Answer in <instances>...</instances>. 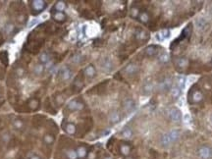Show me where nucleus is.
Returning a JSON list of instances; mask_svg holds the SVG:
<instances>
[{
    "label": "nucleus",
    "mask_w": 212,
    "mask_h": 159,
    "mask_svg": "<svg viewBox=\"0 0 212 159\" xmlns=\"http://www.w3.org/2000/svg\"><path fill=\"white\" fill-rule=\"evenodd\" d=\"M169 118L173 122H180L182 120V113L177 108H172L169 111Z\"/></svg>",
    "instance_id": "nucleus-4"
},
{
    "label": "nucleus",
    "mask_w": 212,
    "mask_h": 159,
    "mask_svg": "<svg viewBox=\"0 0 212 159\" xmlns=\"http://www.w3.org/2000/svg\"><path fill=\"white\" fill-rule=\"evenodd\" d=\"M12 124H13V127L16 129V130H23L24 129V122L19 119V118H16V119L13 120V122H12Z\"/></svg>",
    "instance_id": "nucleus-25"
},
{
    "label": "nucleus",
    "mask_w": 212,
    "mask_h": 159,
    "mask_svg": "<svg viewBox=\"0 0 212 159\" xmlns=\"http://www.w3.org/2000/svg\"><path fill=\"white\" fill-rule=\"evenodd\" d=\"M29 159H41V158H40L38 155H35V154H34V155H32Z\"/></svg>",
    "instance_id": "nucleus-43"
},
{
    "label": "nucleus",
    "mask_w": 212,
    "mask_h": 159,
    "mask_svg": "<svg viewBox=\"0 0 212 159\" xmlns=\"http://www.w3.org/2000/svg\"><path fill=\"white\" fill-rule=\"evenodd\" d=\"M65 131L69 135H75L77 132V127L75 124L73 123H68L67 125L65 126Z\"/></svg>",
    "instance_id": "nucleus-19"
},
{
    "label": "nucleus",
    "mask_w": 212,
    "mask_h": 159,
    "mask_svg": "<svg viewBox=\"0 0 212 159\" xmlns=\"http://www.w3.org/2000/svg\"><path fill=\"white\" fill-rule=\"evenodd\" d=\"M95 74H96V70L92 65H88V66H87L86 69H84V75H86L89 79L94 78Z\"/></svg>",
    "instance_id": "nucleus-14"
},
{
    "label": "nucleus",
    "mask_w": 212,
    "mask_h": 159,
    "mask_svg": "<svg viewBox=\"0 0 212 159\" xmlns=\"http://www.w3.org/2000/svg\"><path fill=\"white\" fill-rule=\"evenodd\" d=\"M103 159H113V158H112L111 156H105V157H104Z\"/></svg>",
    "instance_id": "nucleus-45"
},
{
    "label": "nucleus",
    "mask_w": 212,
    "mask_h": 159,
    "mask_svg": "<svg viewBox=\"0 0 212 159\" xmlns=\"http://www.w3.org/2000/svg\"><path fill=\"white\" fill-rule=\"evenodd\" d=\"M131 151H132V147H131V145L129 144L123 143V144H120V152L124 157L130 156Z\"/></svg>",
    "instance_id": "nucleus-9"
},
{
    "label": "nucleus",
    "mask_w": 212,
    "mask_h": 159,
    "mask_svg": "<svg viewBox=\"0 0 212 159\" xmlns=\"http://www.w3.org/2000/svg\"><path fill=\"white\" fill-rule=\"evenodd\" d=\"M124 159H134V157H133V156H131V155H130V156H127V157H125Z\"/></svg>",
    "instance_id": "nucleus-44"
},
{
    "label": "nucleus",
    "mask_w": 212,
    "mask_h": 159,
    "mask_svg": "<svg viewBox=\"0 0 212 159\" xmlns=\"http://www.w3.org/2000/svg\"><path fill=\"white\" fill-rule=\"evenodd\" d=\"M144 52H145V55L148 56V57L155 56V55L157 54V53H158V47L155 46V45L147 46V48H145Z\"/></svg>",
    "instance_id": "nucleus-11"
},
{
    "label": "nucleus",
    "mask_w": 212,
    "mask_h": 159,
    "mask_svg": "<svg viewBox=\"0 0 212 159\" xmlns=\"http://www.w3.org/2000/svg\"><path fill=\"white\" fill-rule=\"evenodd\" d=\"M14 25L13 24H8V25H6V27H5V32L7 33H12V31H13L14 29Z\"/></svg>",
    "instance_id": "nucleus-38"
},
{
    "label": "nucleus",
    "mask_w": 212,
    "mask_h": 159,
    "mask_svg": "<svg viewBox=\"0 0 212 159\" xmlns=\"http://www.w3.org/2000/svg\"><path fill=\"white\" fill-rule=\"evenodd\" d=\"M169 37H170V32H169L168 29H163V31L157 33L156 38L158 40H164V39L168 38Z\"/></svg>",
    "instance_id": "nucleus-20"
},
{
    "label": "nucleus",
    "mask_w": 212,
    "mask_h": 159,
    "mask_svg": "<svg viewBox=\"0 0 212 159\" xmlns=\"http://www.w3.org/2000/svg\"><path fill=\"white\" fill-rule=\"evenodd\" d=\"M196 27H197L198 29H204L205 27H206V25H207L206 21H205V20L203 19V18H199V19H197V20L196 21Z\"/></svg>",
    "instance_id": "nucleus-34"
},
{
    "label": "nucleus",
    "mask_w": 212,
    "mask_h": 159,
    "mask_svg": "<svg viewBox=\"0 0 212 159\" xmlns=\"http://www.w3.org/2000/svg\"><path fill=\"white\" fill-rule=\"evenodd\" d=\"M65 156L67 159H78L77 151L74 148H68L65 150Z\"/></svg>",
    "instance_id": "nucleus-17"
},
{
    "label": "nucleus",
    "mask_w": 212,
    "mask_h": 159,
    "mask_svg": "<svg viewBox=\"0 0 212 159\" xmlns=\"http://www.w3.org/2000/svg\"><path fill=\"white\" fill-rule=\"evenodd\" d=\"M42 140H43V143H44L45 144H47V145H51V144H53L54 140H55V138H54L53 135H50V134H45V135H43V138H42Z\"/></svg>",
    "instance_id": "nucleus-21"
},
{
    "label": "nucleus",
    "mask_w": 212,
    "mask_h": 159,
    "mask_svg": "<svg viewBox=\"0 0 212 159\" xmlns=\"http://www.w3.org/2000/svg\"><path fill=\"white\" fill-rule=\"evenodd\" d=\"M177 86L180 88V90H184L185 86H186V78L183 76H180L178 77L177 79Z\"/></svg>",
    "instance_id": "nucleus-30"
},
{
    "label": "nucleus",
    "mask_w": 212,
    "mask_h": 159,
    "mask_svg": "<svg viewBox=\"0 0 212 159\" xmlns=\"http://www.w3.org/2000/svg\"><path fill=\"white\" fill-rule=\"evenodd\" d=\"M138 20H140L142 24H147L149 21V15L147 12H141L140 16H138Z\"/></svg>",
    "instance_id": "nucleus-29"
},
{
    "label": "nucleus",
    "mask_w": 212,
    "mask_h": 159,
    "mask_svg": "<svg viewBox=\"0 0 212 159\" xmlns=\"http://www.w3.org/2000/svg\"><path fill=\"white\" fill-rule=\"evenodd\" d=\"M108 120L109 122H110L111 124H117L121 121V115L118 111L114 110V111H111L110 113H109L108 115Z\"/></svg>",
    "instance_id": "nucleus-7"
},
{
    "label": "nucleus",
    "mask_w": 212,
    "mask_h": 159,
    "mask_svg": "<svg viewBox=\"0 0 212 159\" xmlns=\"http://www.w3.org/2000/svg\"><path fill=\"white\" fill-rule=\"evenodd\" d=\"M159 87L161 91H169L172 88V80L170 78H166L160 82Z\"/></svg>",
    "instance_id": "nucleus-10"
},
{
    "label": "nucleus",
    "mask_w": 212,
    "mask_h": 159,
    "mask_svg": "<svg viewBox=\"0 0 212 159\" xmlns=\"http://www.w3.org/2000/svg\"><path fill=\"white\" fill-rule=\"evenodd\" d=\"M81 57H82L81 55H77V56H75L74 58H73V61L76 62V63H79V62H80V61L82 60Z\"/></svg>",
    "instance_id": "nucleus-42"
},
{
    "label": "nucleus",
    "mask_w": 212,
    "mask_h": 159,
    "mask_svg": "<svg viewBox=\"0 0 212 159\" xmlns=\"http://www.w3.org/2000/svg\"><path fill=\"white\" fill-rule=\"evenodd\" d=\"M38 99H35V98H32V99H29V107L31 108L32 110H36L38 107Z\"/></svg>",
    "instance_id": "nucleus-32"
},
{
    "label": "nucleus",
    "mask_w": 212,
    "mask_h": 159,
    "mask_svg": "<svg viewBox=\"0 0 212 159\" xmlns=\"http://www.w3.org/2000/svg\"><path fill=\"white\" fill-rule=\"evenodd\" d=\"M38 60H39V63L44 65V64H47L48 62H49L50 58H49V55H48V53L42 52V53H40L39 56H38Z\"/></svg>",
    "instance_id": "nucleus-23"
},
{
    "label": "nucleus",
    "mask_w": 212,
    "mask_h": 159,
    "mask_svg": "<svg viewBox=\"0 0 212 159\" xmlns=\"http://www.w3.org/2000/svg\"><path fill=\"white\" fill-rule=\"evenodd\" d=\"M88 159H95L96 158V154L94 151H90L88 153V156H87Z\"/></svg>",
    "instance_id": "nucleus-41"
},
{
    "label": "nucleus",
    "mask_w": 212,
    "mask_h": 159,
    "mask_svg": "<svg viewBox=\"0 0 212 159\" xmlns=\"http://www.w3.org/2000/svg\"><path fill=\"white\" fill-rule=\"evenodd\" d=\"M54 21H56L58 23H63L67 19V16L64 13V12H54V14L52 15Z\"/></svg>",
    "instance_id": "nucleus-12"
},
{
    "label": "nucleus",
    "mask_w": 212,
    "mask_h": 159,
    "mask_svg": "<svg viewBox=\"0 0 212 159\" xmlns=\"http://www.w3.org/2000/svg\"><path fill=\"white\" fill-rule=\"evenodd\" d=\"M187 63H189V61H187V59L185 58V57H181V58H178L177 60H176V64H177V66L179 67H186Z\"/></svg>",
    "instance_id": "nucleus-33"
},
{
    "label": "nucleus",
    "mask_w": 212,
    "mask_h": 159,
    "mask_svg": "<svg viewBox=\"0 0 212 159\" xmlns=\"http://www.w3.org/2000/svg\"><path fill=\"white\" fill-rule=\"evenodd\" d=\"M168 135H169V138H170L171 141H172V144L173 143H176V141L180 139L181 137V132L179 131V130H171L170 132H168L167 133Z\"/></svg>",
    "instance_id": "nucleus-13"
},
{
    "label": "nucleus",
    "mask_w": 212,
    "mask_h": 159,
    "mask_svg": "<svg viewBox=\"0 0 212 159\" xmlns=\"http://www.w3.org/2000/svg\"><path fill=\"white\" fill-rule=\"evenodd\" d=\"M121 135H122V137L124 139H130L133 137V131H132V129H130V128H125L122 131V133H121Z\"/></svg>",
    "instance_id": "nucleus-27"
},
{
    "label": "nucleus",
    "mask_w": 212,
    "mask_h": 159,
    "mask_svg": "<svg viewBox=\"0 0 212 159\" xmlns=\"http://www.w3.org/2000/svg\"><path fill=\"white\" fill-rule=\"evenodd\" d=\"M66 8V3L64 1H58L54 5V9L56 10V12H63Z\"/></svg>",
    "instance_id": "nucleus-31"
},
{
    "label": "nucleus",
    "mask_w": 212,
    "mask_h": 159,
    "mask_svg": "<svg viewBox=\"0 0 212 159\" xmlns=\"http://www.w3.org/2000/svg\"><path fill=\"white\" fill-rule=\"evenodd\" d=\"M101 67L106 71H110L112 69V62L108 58H104L101 62Z\"/></svg>",
    "instance_id": "nucleus-24"
},
{
    "label": "nucleus",
    "mask_w": 212,
    "mask_h": 159,
    "mask_svg": "<svg viewBox=\"0 0 212 159\" xmlns=\"http://www.w3.org/2000/svg\"><path fill=\"white\" fill-rule=\"evenodd\" d=\"M130 14H131V17H133V18H138V16H140V14H141L140 9H138V7H132L131 11H130Z\"/></svg>",
    "instance_id": "nucleus-37"
},
{
    "label": "nucleus",
    "mask_w": 212,
    "mask_h": 159,
    "mask_svg": "<svg viewBox=\"0 0 212 159\" xmlns=\"http://www.w3.org/2000/svg\"><path fill=\"white\" fill-rule=\"evenodd\" d=\"M197 155L201 159H209L212 157V149L207 145H202L197 149Z\"/></svg>",
    "instance_id": "nucleus-1"
},
{
    "label": "nucleus",
    "mask_w": 212,
    "mask_h": 159,
    "mask_svg": "<svg viewBox=\"0 0 212 159\" xmlns=\"http://www.w3.org/2000/svg\"><path fill=\"white\" fill-rule=\"evenodd\" d=\"M209 120H210V122H211V124H212V114H211L210 117H209Z\"/></svg>",
    "instance_id": "nucleus-46"
},
{
    "label": "nucleus",
    "mask_w": 212,
    "mask_h": 159,
    "mask_svg": "<svg viewBox=\"0 0 212 159\" xmlns=\"http://www.w3.org/2000/svg\"><path fill=\"white\" fill-rule=\"evenodd\" d=\"M83 107H84V105L82 102L78 101V100H71L67 105V109L69 111H80Z\"/></svg>",
    "instance_id": "nucleus-3"
},
{
    "label": "nucleus",
    "mask_w": 212,
    "mask_h": 159,
    "mask_svg": "<svg viewBox=\"0 0 212 159\" xmlns=\"http://www.w3.org/2000/svg\"><path fill=\"white\" fill-rule=\"evenodd\" d=\"M31 6H32V9L34 12L40 13V12H42L46 8L47 4L45 1H43V0H34V1L31 2Z\"/></svg>",
    "instance_id": "nucleus-2"
},
{
    "label": "nucleus",
    "mask_w": 212,
    "mask_h": 159,
    "mask_svg": "<svg viewBox=\"0 0 212 159\" xmlns=\"http://www.w3.org/2000/svg\"><path fill=\"white\" fill-rule=\"evenodd\" d=\"M171 93L174 98H178L181 95V90L178 86H174L171 88Z\"/></svg>",
    "instance_id": "nucleus-36"
},
{
    "label": "nucleus",
    "mask_w": 212,
    "mask_h": 159,
    "mask_svg": "<svg viewBox=\"0 0 212 159\" xmlns=\"http://www.w3.org/2000/svg\"><path fill=\"white\" fill-rule=\"evenodd\" d=\"M16 74L19 77H23L24 74H25V71H24V69L22 67H19V68L16 69Z\"/></svg>",
    "instance_id": "nucleus-39"
},
{
    "label": "nucleus",
    "mask_w": 212,
    "mask_h": 159,
    "mask_svg": "<svg viewBox=\"0 0 212 159\" xmlns=\"http://www.w3.org/2000/svg\"><path fill=\"white\" fill-rule=\"evenodd\" d=\"M160 141H161V144H162L163 146H170L172 144V141H171L170 138H169V135H168L167 133L164 134V135H162Z\"/></svg>",
    "instance_id": "nucleus-22"
},
{
    "label": "nucleus",
    "mask_w": 212,
    "mask_h": 159,
    "mask_svg": "<svg viewBox=\"0 0 212 159\" xmlns=\"http://www.w3.org/2000/svg\"><path fill=\"white\" fill-rule=\"evenodd\" d=\"M202 99H203V94L201 93V91H193L192 95V102H195V103L201 102Z\"/></svg>",
    "instance_id": "nucleus-16"
},
{
    "label": "nucleus",
    "mask_w": 212,
    "mask_h": 159,
    "mask_svg": "<svg viewBox=\"0 0 212 159\" xmlns=\"http://www.w3.org/2000/svg\"><path fill=\"white\" fill-rule=\"evenodd\" d=\"M10 135L8 134V133H4L3 135H2V139H3V141L4 143H8V141L10 140Z\"/></svg>",
    "instance_id": "nucleus-40"
},
{
    "label": "nucleus",
    "mask_w": 212,
    "mask_h": 159,
    "mask_svg": "<svg viewBox=\"0 0 212 159\" xmlns=\"http://www.w3.org/2000/svg\"><path fill=\"white\" fill-rule=\"evenodd\" d=\"M76 151H77L78 158H81V159L86 158L88 156V147L86 145H83V144L79 145L77 148H76Z\"/></svg>",
    "instance_id": "nucleus-6"
},
{
    "label": "nucleus",
    "mask_w": 212,
    "mask_h": 159,
    "mask_svg": "<svg viewBox=\"0 0 212 159\" xmlns=\"http://www.w3.org/2000/svg\"><path fill=\"white\" fill-rule=\"evenodd\" d=\"M138 72V66L135 63H130V64L127 65L126 68H125V73L127 75L132 76V75L137 74Z\"/></svg>",
    "instance_id": "nucleus-8"
},
{
    "label": "nucleus",
    "mask_w": 212,
    "mask_h": 159,
    "mask_svg": "<svg viewBox=\"0 0 212 159\" xmlns=\"http://www.w3.org/2000/svg\"><path fill=\"white\" fill-rule=\"evenodd\" d=\"M158 60L160 63H163V64H166L169 62V55L167 54L166 52H163L161 53V54L159 55V58H158Z\"/></svg>",
    "instance_id": "nucleus-35"
},
{
    "label": "nucleus",
    "mask_w": 212,
    "mask_h": 159,
    "mask_svg": "<svg viewBox=\"0 0 212 159\" xmlns=\"http://www.w3.org/2000/svg\"><path fill=\"white\" fill-rule=\"evenodd\" d=\"M44 66H43V64H41V63H38V64H36L34 68V73L35 75H41L42 73L44 72Z\"/></svg>",
    "instance_id": "nucleus-28"
},
{
    "label": "nucleus",
    "mask_w": 212,
    "mask_h": 159,
    "mask_svg": "<svg viewBox=\"0 0 212 159\" xmlns=\"http://www.w3.org/2000/svg\"><path fill=\"white\" fill-rule=\"evenodd\" d=\"M61 80L62 81H69L71 78H72V71L67 68V67H65L62 69L61 71Z\"/></svg>",
    "instance_id": "nucleus-15"
},
{
    "label": "nucleus",
    "mask_w": 212,
    "mask_h": 159,
    "mask_svg": "<svg viewBox=\"0 0 212 159\" xmlns=\"http://www.w3.org/2000/svg\"><path fill=\"white\" fill-rule=\"evenodd\" d=\"M136 37L138 39L140 40H145L148 38V33L145 32V31H142V29H140V31H138L137 33H136Z\"/></svg>",
    "instance_id": "nucleus-26"
},
{
    "label": "nucleus",
    "mask_w": 212,
    "mask_h": 159,
    "mask_svg": "<svg viewBox=\"0 0 212 159\" xmlns=\"http://www.w3.org/2000/svg\"><path fill=\"white\" fill-rule=\"evenodd\" d=\"M153 90V84L151 82H145L142 86V92L144 94H149Z\"/></svg>",
    "instance_id": "nucleus-18"
},
{
    "label": "nucleus",
    "mask_w": 212,
    "mask_h": 159,
    "mask_svg": "<svg viewBox=\"0 0 212 159\" xmlns=\"http://www.w3.org/2000/svg\"><path fill=\"white\" fill-rule=\"evenodd\" d=\"M136 103L132 98H127L125 99V101L123 102V108L126 112H131L135 109Z\"/></svg>",
    "instance_id": "nucleus-5"
}]
</instances>
